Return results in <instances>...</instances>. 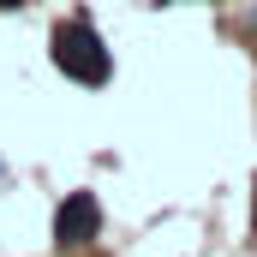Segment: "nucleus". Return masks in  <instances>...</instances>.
Returning <instances> with one entry per match:
<instances>
[{"mask_svg":"<svg viewBox=\"0 0 257 257\" xmlns=\"http://www.w3.org/2000/svg\"><path fill=\"white\" fill-rule=\"evenodd\" d=\"M48 54H54V66H60L72 84H84V90H102V84L114 78V54H108L102 30H96L84 12L54 24V36H48Z\"/></svg>","mask_w":257,"mask_h":257,"instance_id":"f257e3e1","label":"nucleus"},{"mask_svg":"<svg viewBox=\"0 0 257 257\" xmlns=\"http://www.w3.org/2000/svg\"><path fill=\"white\" fill-rule=\"evenodd\" d=\"M96 233H102V203H96V192H66L60 209H54V245L60 251H84Z\"/></svg>","mask_w":257,"mask_h":257,"instance_id":"f03ea898","label":"nucleus"},{"mask_svg":"<svg viewBox=\"0 0 257 257\" xmlns=\"http://www.w3.org/2000/svg\"><path fill=\"white\" fill-rule=\"evenodd\" d=\"M251 227H257V215H251Z\"/></svg>","mask_w":257,"mask_h":257,"instance_id":"7ed1b4c3","label":"nucleus"}]
</instances>
